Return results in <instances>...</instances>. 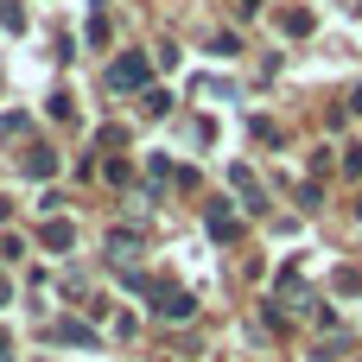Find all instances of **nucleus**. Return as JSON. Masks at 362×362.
Here are the masks:
<instances>
[{
  "label": "nucleus",
  "instance_id": "1",
  "mask_svg": "<svg viewBox=\"0 0 362 362\" xmlns=\"http://www.w3.org/2000/svg\"><path fill=\"white\" fill-rule=\"evenodd\" d=\"M146 299H153L159 318H191V312H197V299H191L185 286H172V280H146Z\"/></svg>",
  "mask_w": 362,
  "mask_h": 362
},
{
  "label": "nucleus",
  "instance_id": "6",
  "mask_svg": "<svg viewBox=\"0 0 362 362\" xmlns=\"http://www.w3.org/2000/svg\"><path fill=\"white\" fill-rule=\"evenodd\" d=\"M25 172H32V178H51V172H57V153H51V146H32V153H25Z\"/></svg>",
  "mask_w": 362,
  "mask_h": 362
},
{
  "label": "nucleus",
  "instance_id": "11",
  "mask_svg": "<svg viewBox=\"0 0 362 362\" xmlns=\"http://www.w3.org/2000/svg\"><path fill=\"white\" fill-rule=\"evenodd\" d=\"M0 362H13V344H6V331H0Z\"/></svg>",
  "mask_w": 362,
  "mask_h": 362
},
{
  "label": "nucleus",
  "instance_id": "10",
  "mask_svg": "<svg viewBox=\"0 0 362 362\" xmlns=\"http://www.w3.org/2000/svg\"><path fill=\"white\" fill-rule=\"evenodd\" d=\"M344 178H362V146H350V153H344Z\"/></svg>",
  "mask_w": 362,
  "mask_h": 362
},
{
  "label": "nucleus",
  "instance_id": "3",
  "mask_svg": "<svg viewBox=\"0 0 362 362\" xmlns=\"http://www.w3.org/2000/svg\"><path fill=\"white\" fill-rule=\"evenodd\" d=\"M235 229H242L235 210H229V204H210V235H216V242H235Z\"/></svg>",
  "mask_w": 362,
  "mask_h": 362
},
{
  "label": "nucleus",
  "instance_id": "4",
  "mask_svg": "<svg viewBox=\"0 0 362 362\" xmlns=\"http://www.w3.org/2000/svg\"><path fill=\"white\" fill-rule=\"evenodd\" d=\"M38 242H45V248H76V229H70L64 216H51V223L38 229Z\"/></svg>",
  "mask_w": 362,
  "mask_h": 362
},
{
  "label": "nucleus",
  "instance_id": "5",
  "mask_svg": "<svg viewBox=\"0 0 362 362\" xmlns=\"http://www.w3.org/2000/svg\"><path fill=\"white\" fill-rule=\"evenodd\" d=\"M229 185L248 197V210H267V204H261V185H255V172H248V165H235V172H229Z\"/></svg>",
  "mask_w": 362,
  "mask_h": 362
},
{
  "label": "nucleus",
  "instance_id": "2",
  "mask_svg": "<svg viewBox=\"0 0 362 362\" xmlns=\"http://www.w3.org/2000/svg\"><path fill=\"white\" fill-rule=\"evenodd\" d=\"M146 76H153V64H146V57H121V64L108 70V83H115V89H140Z\"/></svg>",
  "mask_w": 362,
  "mask_h": 362
},
{
  "label": "nucleus",
  "instance_id": "8",
  "mask_svg": "<svg viewBox=\"0 0 362 362\" xmlns=\"http://www.w3.org/2000/svg\"><path fill=\"white\" fill-rule=\"evenodd\" d=\"M0 25L19 32V25H25V6H19V0H0Z\"/></svg>",
  "mask_w": 362,
  "mask_h": 362
},
{
  "label": "nucleus",
  "instance_id": "7",
  "mask_svg": "<svg viewBox=\"0 0 362 362\" xmlns=\"http://www.w3.org/2000/svg\"><path fill=\"white\" fill-rule=\"evenodd\" d=\"M280 32L305 38V32H312V13H305V6H286V13H280Z\"/></svg>",
  "mask_w": 362,
  "mask_h": 362
},
{
  "label": "nucleus",
  "instance_id": "9",
  "mask_svg": "<svg viewBox=\"0 0 362 362\" xmlns=\"http://www.w3.org/2000/svg\"><path fill=\"white\" fill-rule=\"evenodd\" d=\"M140 108H146V115H165V108H172V95H165V89H146V102H140Z\"/></svg>",
  "mask_w": 362,
  "mask_h": 362
}]
</instances>
